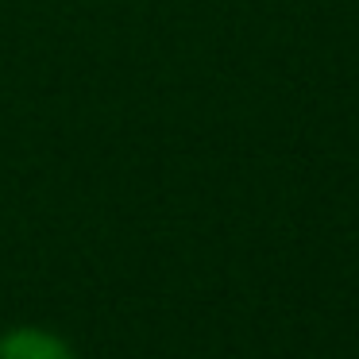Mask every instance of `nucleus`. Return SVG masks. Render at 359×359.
<instances>
[{
  "label": "nucleus",
  "mask_w": 359,
  "mask_h": 359,
  "mask_svg": "<svg viewBox=\"0 0 359 359\" xmlns=\"http://www.w3.org/2000/svg\"><path fill=\"white\" fill-rule=\"evenodd\" d=\"M0 359H74V348L55 328L16 325L0 332Z\"/></svg>",
  "instance_id": "nucleus-1"
}]
</instances>
